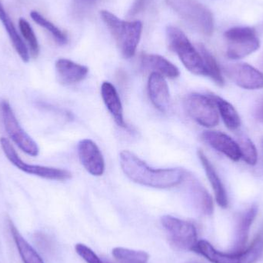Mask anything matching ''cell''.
<instances>
[{
    "instance_id": "1",
    "label": "cell",
    "mask_w": 263,
    "mask_h": 263,
    "mask_svg": "<svg viewBox=\"0 0 263 263\" xmlns=\"http://www.w3.org/2000/svg\"><path fill=\"white\" fill-rule=\"evenodd\" d=\"M120 161L122 170L130 180L152 188H173L182 183L186 174L180 168H151L128 150L120 153Z\"/></svg>"
},
{
    "instance_id": "2",
    "label": "cell",
    "mask_w": 263,
    "mask_h": 263,
    "mask_svg": "<svg viewBox=\"0 0 263 263\" xmlns=\"http://www.w3.org/2000/svg\"><path fill=\"white\" fill-rule=\"evenodd\" d=\"M100 15L117 41L123 57L132 58L140 41L142 23L140 21H124L106 10L102 11Z\"/></svg>"
},
{
    "instance_id": "3",
    "label": "cell",
    "mask_w": 263,
    "mask_h": 263,
    "mask_svg": "<svg viewBox=\"0 0 263 263\" xmlns=\"http://www.w3.org/2000/svg\"><path fill=\"white\" fill-rule=\"evenodd\" d=\"M193 252L212 263H255L263 253V233L258 235L252 243L241 251L224 253L219 251L206 240H199Z\"/></svg>"
},
{
    "instance_id": "4",
    "label": "cell",
    "mask_w": 263,
    "mask_h": 263,
    "mask_svg": "<svg viewBox=\"0 0 263 263\" xmlns=\"http://www.w3.org/2000/svg\"><path fill=\"white\" fill-rule=\"evenodd\" d=\"M189 26L202 35L210 36L214 31V18L211 11L196 0H165Z\"/></svg>"
},
{
    "instance_id": "5",
    "label": "cell",
    "mask_w": 263,
    "mask_h": 263,
    "mask_svg": "<svg viewBox=\"0 0 263 263\" xmlns=\"http://www.w3.org/2000/svg\"><path fill=\"white\" fill-rule=\"evenodd\" d=\"M166 33L170 49L177 54L185 67L196 75L207 76L200 52L196 50L185 33L174 26H168Z\"/></svg>"
},
{
    "instance_id": "6",
    "label": "cell",
    "mask_w": 263,
    "mask_h": 263,
    "mask_svg": "<svg viewBox=\"0 0 263 263\" xmlns=\"http://www.w3.org/2000/svg\"><path fill=\"white\" fill-rule=\"evenodd\" d=\"M227 43V55L230 60H240L257 51L260 41L256 30L247 26H236L224 33Z\"/></svg>"
},
{
    "instance_id": "7",
    "label": "cell",
    "mask_w": 263,
    "mask_h": 263,
    "mask_svg": "<svg viewBox=\"0 0 263 263\" xmlns=\"http://www.w3.org/2000/svg\"><path fill=\"white\" fill-rule=\"evenodd\" d=\"M161 222L168 234L170 243L175 248L193 252L199 240L197 229L193 222L168 215L162 216Z\"/></svg>"
},
{
    "instance_id": "8",
    "label": "cell",
    "mask_w": 263,
    "mask_h": 263,
    "mask_svg": "<svg viewBox=\"0 0 263 263\" xmlns=\"http://www.w3.org/2000/svg\"><path fill=\"white\" fill-rule=\"evenodd\" d=\"M0 145L3 148V153L6 155L9 162L24 173L46 179H52V180H66L72 177V173L66 170L32 165V164L23 162L12 144L6 138L2 137L0 139Z\"/></svg>"
},
{
    "instance_id": "9",
    "label": "cell",
    "mask_w": 263,
    "mask_h": 263,
    "mask_svg": "<svg viewBox=\"0 0 263 263\" xmlns=\"http://www.w3.org/2000/svg\"><path fill=\"white\" fill-rule=\"evenodd\" d=\"M184 108L193 120L204 127H214L219 123L216 104L210 97L199 93L189 94L184 100Z\"/></svg>"
},
{
    "instance_id": "10",
    "label": "cell",
    "mask_w": 263,
    "mask_h": 263,
    "mask_svg": "<svg viewBox=\"0 0 263 263\" xmlns=\"http://www.w3.org/2000/svg\"><path fill=\"white\" fill-rule=\"evenodd\" d=\"M1 111L5 129L9 137L26 154L34 157L38 156L40 153L38 145L21 127L13 110L7 101L2 102Z\"/></svg>"
},
{
    "instance_id": "11",
    "label": "cell",
    "mask_w": 263,
    "mask_h": 263,
    "mask_svg": "<svg viewBox=\"0 0 263 263\" xmlns=\"http://www.w3.org/2000/svg\"><path fill=\"white\" fill-rule=\"evenodd\" d=\"M225 72L233 83L242 89H263V72L247 63L228 65L225 67Z\"/></svg>"
},
{
    "instance_id": "12",
    "label": "cell",
    "mask_w": 263,
    "mask_h": 263,
    "mask_svg": "<svg viewBox=\"0 0 263 263\" xmlns=\"http://www.w3.org/2000/svg\"><path fill=\"white\" fill-rule=\"evenodd\" d=\"M78 154L86 171L94 176H100L104 173L105 160L98 145L91 140L85 139L78 144Z\"/></svg>"
},
{
    "instance_id": "13",
    "label": "cell",
    "mask_w": 263,
    "mask_h": 263,
    "mask_svg": "<svg viewBox=\"0 0 263 263\" xmlns=\"http://www.w3.org/2000/svg\"><path fill=\"white\" fill-rule=\"evenodd\" d=\"M148 97L153 106L163 114L170 112L172 108L171 98L168 84L163 76L153 72L148 80Z\"/></svg>"
},
{
    "instance_id": "14",
    "label": "cell",
    "mask_w": 263,
    "mask_h": 263,
    "mask_svg": "<svg viewBox=\"0 0 263 263\" xmlns=\"http://www.w3.org/2000/svg\"><path fill=\"white\" fill-rule=\"evenodd\" d=\"M202 139L212 148L222 153L231 160H239L241 158L239 145L230 136L219 131H205L202 133Z\"/></svg>"
},
{
    "instance_id": "15",
    "label": "cell",
    "mask_w": 263,
    "mask_h": 263,
    "mask_svg": "<svg viewBox=\"0 0 263 263\" xmlns=\"http://www.w3.org/2000/svg\"><path fill=\"white\" fill-rule=\"evenodd\" d=\"M185 180L187 181L190 196L196 208L205 216H211L214 211L213 198L206 189L193 175L186 173Z\"/></svg>"
},
{
    "instance_id": "16",
    "label": "cell",
    "mask_w": 263,
    "mask_h": 263,
    "mask_svg": "<svg viewBox=\"0 0 263 263\" xmlns=\"http://www.w3.org/2000/svg\"><path fill=\"white\" fill-rule=\"evenodd\" d=\"M258 207L256 205H252L248 210L239 215L236 222L233 251H241L247 248L250 228L256 219Z\"/></svg>"
},
{
    "instance_id": "17",
    "label": "cell",
    "mask_w": 263,
    "mask_h": 263,
    "mask_svg": "<svg viewBox=\"0 0 263 263\" xmlns=\"http://www.w3.org/2000/svg\"><path fill=\"white\" fill-rule=\"evenodd\" d=\"M59 80L63 84L72 85L83 81L89 72L86 66L67 59H59L55 63Z\"/></svg>"
},
{
    "instance_id": "18",
    "label": "cell",
    "mask_w": 263,
    "mask_h": 263,
    "mask_svg": "<svg viewBox=\"0 0 263 263\" xmlns=\"http://www.w3.org/2000/svg\"><path fill=\"white\" fill-rule=\"evenodd\" d=\"M199 160L203 166L204 170L206 173L207 178L211 184L212 188L214 192L216 202L219 206L226 209L228 207L229 199L227 196V190L222 183V180L219 178L216 168L213 166L210 159L205 156L202 150L199 149L197 153Z\"/></svg>"
},
{
    "instance_id": "19",
    "label": "cell",
    "mask_w": 263,
    "mask_h": 263,
    "mask_svg": "<svg viewBox=\"0 0 263 263\" xmlns=\"http://www.w3.org/2000/svg\"><path fill=\"white\" fill-rule=\"evenodd\" d=\"M101 96L117 124L120 127L127 128L123 117L121 100L115 86L109 82H103L101 86Z\"/></svg>"
},
{
    "instance_id": "20",
    "label": "cell",
    "mask_w": 263,
    "mask_h": 263,
    "mask_svg": "<svg viewBox=\"0 0 263 263\" xmlns=\"http://www.w3.org/2000/svg\"><path fill=\"white\" fill-rule=\"evenodd\" d=\"M141 63L145 69H153V72L167 78L176 79L180 75L179 69L174 64L159 55L143 54L141 57Z\"/></svg>"
},
{
    "instance_id": "21",
    "label": "cell",
    "mask_w": 263,
    "mask_h": 263,
    "mask_svg": "<svg viewBox=\"0 0 263 263\" xmlns=\"http://www.w3.org/2000/svg\"><path fill=\"white\" fill-rule=\"evenodd\" d=\"M0 20H1L5 29H6L8 35L10 38L11 42H12V46L15 48L17 53L18 54L23 62L28 63L29 61V58H30L29 50H28L24 42L18 35L9 14L6 12V9L3 7L1 0H0Z\"/></svg>"
},
{
    "instance_id": "22",
    "label": "cell",
    "mask_w": 263,
    "mask_h": 263,
    "mask_svg": "<svg viewBox=\"0 0 263 263\" xmlns=\"http://www.w3.org/2000/svg\"><path fill=\"white\" fill-rule=\"evenodd\" d=\"M209 97L213 100L226 126L231 130H236L241 124L240 117L234 106L227 100L215 94H210Z\"/></svg>"
},
{
    "instance_id": "23",
    "label": "cell",
    "mask_w": 263,
    "mask_h": 263,
    "mask_svg": "<svg viewBox=\"0 0 263 263\" xmlns=\"http://www.w3.org/2000/svg\"><path fill=\"white\" fill-rule=\"evenodd\" d=\"M9 226L11 234H12L14 242L18 249V253L21 256L23 263H44L41 256L22 236L16 227L12 223V221L9 220Z\"/></svg>"
},
{
    "instance_id": "24",
    "label": "cell",
    "mask_w": 263,
    "mask_h": 263,
    "mask_svg": "<svg viewBox=\"0 0 263 263\" xmlns=\"http://www.w3.org/2000/svg\"><path fill=\"white\" fill-rule=\"evenodd\" d=\"M199 49L206 69L207 76L210 77L218 86H223L225 81H224L220 67L216 59L203 45H199Z\"/></svg>"
},
{
    "instance_id": "25",
    "label": "cell",
    "mask_w": 263,
    "mask_h": 263,
    "mask_svg": "<svg viewBox=\"0 0 263 263\" xmlns=\"http://www.w3.org/2000/svg\"><path fill=\"white\" fill-rule=\"evenodd\" d=\"M112 256L118 263H148L149 255L144 251L117 247L112 250Z\"/></svg>"
},
{
    "instance_id": "26",
    "label": "cell",
    "mask_w": 263,
    "mask_h": 263,
    "mask_svg": "<svg viewBox=\"0 0 263 263\" xmlns=\"http://www.w3.org/2000/svg\"><path fill=\"white\" fill-rule=\"evenodd\" d=\"M31 18L35 23H36L39 26L46 29L48 32H50L51 35L53 37L55 41L60 46L66 45L68 42L67 35L60 30L57 26H55L53 23H51L49 20H46L44 16L39 13L37 11H32L30 13Z\"/></svg>"
},
{
    "instance_id": "27",
    "label": "cell",
    "mask_w": 263,
    "mask_h": 263,
    "mask_svg": "<svg viewBox=\"0 0 263 263\" xmlns=\"http://www.w3.org/2000/svg\"><path fill=\"white\" fill-rule=\"evenodd\" d=\"M241 158L249 165H254L257 163L258 153L253 141L245 136H241L238 141Z\"/></svg>"
},
{
    "instance_id": "28",
    "label": "cell",
    "mask_w": 263,
    "mask_h": 263,
    "mask_svg": "<svg viewBox=\"0 0 263 263\" xmlns=\"http://www.w3.org/2000/svg\"><path fill=\"white\" fill-rule=\"evenodd\" d=\"M18 26H20L22 35L26 39L28 44H29L31 54L34 58H36L40 53V45H39L38 40H37L35 32L32 30L30 24L24 18H20L18 21Z\"/></svg>"
},
{
    "instance_id": "29",
    "label": "cell",
    "mask_w": 263,
    "mask_h": 263,
    "mask_svg": "<svg viewBox=\"0 0 263 263\" xmlns=\"http://www.w3.org/2000/svg\"><path fill=\"white\" fill-rule=\"evenodd\" d=\"M75 250L77 254L86 263H104L89 247L84 244H77Z\"/></svg>"
},
{
    "instance_id": "30",
    "label": "cell",
    "mask_w": 263,
    "mask_h": 263,
    "mask_svg": "<svg viewBox=\"0 0 263 263\" xmlns=\"http://www.w3.org/2000/svg\"><path fill=\"white\" fill-rule=\"evenodd\" d=\"M148 0H135L133 4L132 5L130 10L129 12V15L134 16L139 12L143 10L145 6H146Z\"/></svg>"
},
{
    "instance_id": "31",
    "label": "cell",
    "mask_w": 263,
    "mask_h": 263,
    "mask_svg": "<svg viewBox=\"0 0 263 263\" xmlns=\"http://www.w3.org/2000/svg\"><path fill=\"white\" fill-rule=\"evenodd\" d=\"M75 6H77L79 9H87L92 7V6L97 3L98 0H73Z\"/></svg>"
},
{
    "instance_id": "32",
    "label": "cell",
    "mask_w": 263,
    "mask_h": 263,
    "mask_svg": "<svg viewBox=\"0 0 263 263\" xmlns=\"http://www.w3.org/2000/svg\"><path fill=\"white\" fill-rule=\"evenodd\" d=\"M255 117L258 121L263 123V97L258 100L255 107Z\"/></svg>"
},
{
    "instance_id": "33",
    "label": "cell",
    "mask_w": 263,
    "mask_h": 263,
    "mask_svg": "<svg viewBox=\"0 0 263 263\" xmlns=\"http://www.w3.org/2000/svg\"><path fill=\"white\" fill-rule=\"evenodd\" d=\"M259 66H260L261 69H263V53L261 55L260 58H259Z\"/></svg>"
}]
</instances>
